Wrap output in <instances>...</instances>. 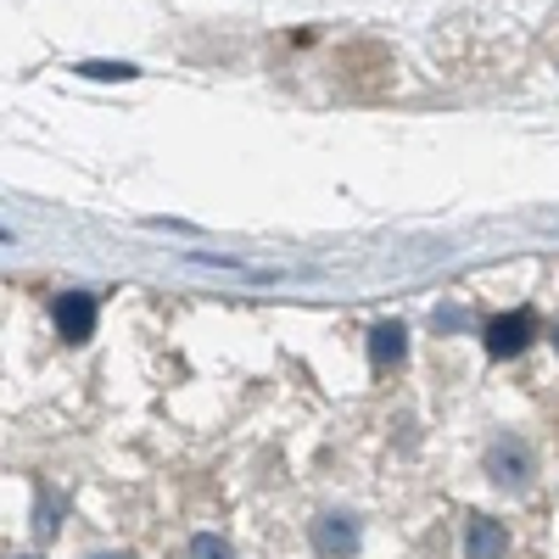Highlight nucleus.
I'll return each instance as SVG.
<instances>
[{"mask_svg":"<svg viewBox=\"0 0 559 559\" xmlns=\"http://www.w3.org/2000/svg\"><path fill=\"white\" fill-rule=\"evenodd\" d=\"M403 347H408V331H403V324H376V331H369V358H376V369L397 364Z\"/></svg>","mask_w":559,"mask_h":559,"instance_id":"nucleus-6","label":"nucleus"},{"mask_svg":"<svg viewBox=\"0 0 559 559\" xmlns=\"http://www.w3.org/2000/svg\"><path fill=\"white\" fill-rule=\"evenodd\" d=\"M0 241H7V229H0Z\"/></svg>","mask_w":559,"mask_h":559,"instance_id":"nucleus-11","label":"nucleus"},{"mask_svg":"<svg viewBox=\"0 0 559 559\" xmlns=\"http://www.w3.org/2000/svg\"><path fill=\"white\" fill-rule=\"evenodd\" d=\"M191 559H236V554H229V543H224V537L197 532V537H191Z\"/></svg>","mask_w":559,"mask_h":559,"instance_id":"nucleus-8","label":"nucleus"},{"mask_svg":"<svg viewBox=\"0 0 559 559\" xmlns=\"http://www.w3.org/2000/svg\"><path fill=\"white\" fill-rule=\"evenodd\" d=\"M313 543H319L324 559H347V554L358 548V521H353V515H324V521L313 526Z\"/></svg>","mask_w":559,"mask_h":559,"instance_id":"nucleus-4","label":"nucleus"},{"mask_svg":"<svg viewBox=\"0 0 559 559\" xmlns=\"http://www.w3.org/2000/svg\"><path fill=\"white\" fill-rule=\"evenodd\" d=\"M90 331H96V297H84V292L57 297V336L62 342H84Z\"/></svg>","mask_w":559,"mask_h":559,"instance_id":"nucleus-3","label":"nucleus"},{"mask_svg":"<svg viewBox=\"0 0 559 559\" xmlns=\"http://www.w3.org/2000/svg\"><path fill=\"white\" fill-rule=\"evenodd\" d=\"M73 73H79V79H102V84H118V79H134V68H129V62H79Z\"/></svg>","mask_w":559,"mask_h":559,"instance_id":"nucleus-7","label":"nucleus"},{"mask_svg":"<svg viewBox=\"0 0 559 559\" xmlns=\"http://www.w3.org/2000/svg\"><path fill=\"white\" fill-rule=\"evenodd\" d=\"M57 521H62V498L39 487V521H34V532H57Z\"/></svg>","mask_w":559,"mask_h":559,"instance_id":"nucleus-9","label":"nucleus"},{"mask_svg":"<svg viewBox=\"0 0 559 559\" xmlns=\"http://www.w3.org/2000/svg\"><path fill=\"white\" fill-rule=\"evenodd\" d=\"M509 554V532L492 515H476L471 532H464V559H503Z\"/></svg>","mask_w":559,"mask_h":559,"instance_id":"nucleus-5","label":"nucleus"},{"mask_svg":"<svg viewBox=\"0 0 559 559\" xmlns=\"http://www.w3.org/2000/svg\"><path fill=\"white\" fill-rule=\"evenodd\" d=\"M532 471H537V459H532V448H526L521 437H498V442L487 448V476H492L498 487L521 492V487H532Z\"/></svg>","mask_w":559,"mask_h":559,"instance_id":"nucleus-1","label":"nucleus"},{"mask_svg":"<svg viewBox=\"0 0 559 559\" xmlns=\"http://www.w3.org/2000/svg\"><path fill=\"white\" fill-rule=\"evenodd\" d=\"M96 559H129V554H96Z\"/></svg>","mask_w":559,"mask_h":559,"instance_id":"nucleus-10","label":"nucleus"},{"mask_svg":"<svg viewBox=\"0 0 559 559\" xmlns=\"http://www.w3.org/2000/svg\"><path fill=\"white\" fill-rule=\"evenodd\" d=\"M532 347V313H498L487 324V353L492 358H515Z\"/></svg>","mask_w":559,"mask_h":559,"instance_id":"nucleus-2","label":"nucleus"}]
</instances>
